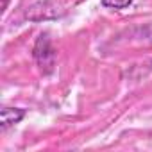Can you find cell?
<instances>
[{"mask_svg": "<svg viewBox=\"0 0 152 152\" xmlns=\"http://www.w3.org/2000/svg\"><path fill=\"white\" fill-rule=\"evenodd\" d=\"M32 56L38 63V66L45 72V73H50L54 64H56V50L48 39L47 34H41L34 45V50H32Z\"/></svg>", "mask_w": 152, "mask_h": 152, "instance_id": "cell-1", "label": "cell"}, {"mask_svg": "<svg viewBox=\"0 0 152 152\" xmlns=\"http://www.w3.org/2000/svg\"><path fill=\"white\" fill-rule=\"evenodd\" d=\"M23 116H25V109L22 107H4L0 111V127H2V131H6L11 125H16L18 122H22Z\"/></svg>", "mask_w": 152, "mask_h": 152, "instance_id": "cell-2", "label": "cell"}, {"mask_svg": "<svg viewBox=\"0 0 152 152\" xmlns=\"http://www.w3.org/2000/svg\"><path fill=\"white\" fill-rule=\"evenodd\" d=\"M134 0H102V7L106 9H125Z\"/></svg>", "mask_w": 152, "mask_h": 152, "instance_id": "cell-3", "label": "cell"}]
</instances>
